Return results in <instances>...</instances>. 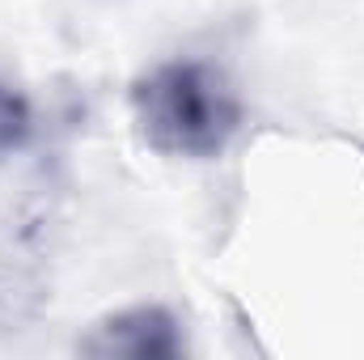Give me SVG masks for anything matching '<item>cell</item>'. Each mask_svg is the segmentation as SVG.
I'll return each instance as SVG.
<instances>
[{
    "instance_id": "6da1fadb",
    "label": "cell",
    "mask_w": 364,
    "mask_h": 360,
    "mask_svg": "<svg viewBox=\"0 0 364 360\" xmlns=\"http://www.w3.org/2000/svg\"><path fill=\"white\" fill-rule=\"evenodd\" d=\"M132 123L140 140L161 157L212 162L237 140L246 123V102L225 68L178 55L136 77Z\"/></svg>"
},
{
    "instance_id": "7a4b0ae2",
    "label": "cell",
    "mask_w": 364,
    "mask_h": 360,
    "mask_svg": "<svg viewBox=\"0 0 364 360\" xmlns=\"http://www.w3.org/2000/svg\"><path fill=\"white\" fill-rule=\"evenodd\" d=\"M47 297V255L38 221L21 208H0V335L21 331Z\"/></svg>"
},
{
    "instance_id": "3957f363",
    "label": "cell",
    "mask_w": 364,
    "mask_h": 360,
    "mask_svg": "<svg viewBox=\"0 0 364 360\" xmlns=\"http://www.w3.org/2000/svg\"><path fill=\"white\" fill-rule=\"evenodd\" d=\"M77 352L93 360H174L186 352V331L166 305H127L77 335Z\"/></svg>"
},
{
    "instance_id": "277c9868",
    "label": "cell",
    "mask_w": 364,
    "mask_h": 360,
    "mask_svg": "<svg viewBox=\"0 0 364 360\" xmlns=\"http://www.w3.org/2000/svg\"><path fill=\"white\" fill-rule=\"evenodd\" d=\"M34 140V102L21 85L0 77V153H17Z\"/></svg>"
}]
</instances>
